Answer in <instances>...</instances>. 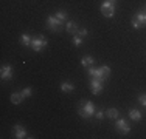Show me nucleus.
Listing matches in <instances>:
<instances>
[{
    "label": "nucleus",
    "mask_w": 146,
    "mask_h": 139,
    "mask_svg": "<svg viewBox=\"0 0 146 139\" xmlns=\"http://www.w3.org/2000/svg\"><path fill=\"white\" fill-rule=\"evenodd\" d=\"M89 74L92 76V77L101 79V81L104 82L107 77H109V74H110V68L107 67V65H103V67H100V68L90 67V68H89Z\"/></svg>",
    "instance_id": "nucleus-1"
},
{
    "label": "nucleus",
    "mask_w": 146,
    "mask_h": 139,
    "mask_svg": "<svg viewBox=\"0 0 146 139\" xmlns=\"http://www.w3.org/2000/svg\"><path fill=\"white\" fill-rule=\"evenodd\" d=\"M95 113H96V110H95V105H93L92 100H86V102L79 107V116L81 117H86V119H87V117L93 116Z\"/></svg>",
    "instance_id": "nucleus-2"
},
{
    "label": "nucleus",
    "mask_w": 146,
    "mask_h": 139,
    "mask_svg": "<svg viewBox=\"0 0 146 139\" xmlns=\"http://www.w3.org/2000/svg\"><path fill=\"white\" fill-rule=\"evenodd\" d=\"M101 12H103V16L104 17H113V14H115V3H112V2H104L103 5H101Z\"/></svg>",
    "instance_id": "nucleus-3"
},
{
    "label": "nucleus",
    "mask_w": 146,
    "mask_h": 139,
    "mask_svg": "<svg viewBox=\"0 0 146 139\" xmlns=\"http://www.w3.org/2000/svg\"><path fill=\"white\" fill-rule=\"evenodd\" d=\"M47 25H48V28H50L53 33H58V31H61L62 22L58 19L56 16H48V17H47Z\"/></svg>",
    "instance_id": "nucleus-4"
},
{
    "label": "nucleus",
    "mask_w": 146,
    "mask_h": 139,
    "mask_svg": "<svg viewBox=\"0 0 146 139\" xmlns=\"http://www.w3.org/2000/svg\"><path fill=\"white\" fill-rule=\"evenodd\" d=\"M48 45V40L47 39H44V36H39V37H36L33 42H31V47H33V50L34 51H40L42 48H45Z\"/></svg>",
    "instance_id": "nucleus-5"
},
{
    "label": "nucleus",
    "mask_w": 146,
    "mask_h": 139,
    "mask_svg": "<svg viewBox=\"0 0 146 139\" xmlns=\"http://www.w3.org/2000/svg\"><path fill=\"white\" fill-rule=\"evenodd\" d=\"M103 83L104 82L101 79H96V77L92 79V82H90V90H92L93 94H100V93L103 91Z\"/></svg>",
    "instance_id": "nucleus-6"
},
{
    "label": "nucleus",
    "mask_w": 146,
    "mask_h": 139,
    "mask_svg": "<svg viewBox=\"0 0 146 139\" xmlns=\"http://www.w3.org/2000/svg\"><path fill=\"white\" fill-rule=\"evenodd\" d=\"M115 127H117V130L121 131L123 134H127V133L131 131V125L127 124L126 119H118L117 124H115Z\"/></svg>",
    "instance_id": "nucleus-7"
},
{
    "label": "nucleus",
    "mask_w": 146,
    "mask_h": 139,
    "mask_svg": "<svg viewBox=\"0 0 146 139\" xmlns=\"http://www.w3.org/2000/svg\"><path fill=\"white\" fill-rule=\"evenodd\" d=\"M13 77V67L11 65H3L2 67V79L6 81V79Z\"/></svg>",
    "instance_id": "nucleus-8"
},
{
    "label": "nucleus",
    "mask_w": 146,
    "mask_h": 139,
    "mask_svg": "<svg viewBox=\"0 0 146 139\" xmlns=\"http://www.w3.org/2000/svg\"><path fill=\"white\" fill-rule=\"evenodd\" d=\"M14 138H17V139L27 138V130L22 127V125H16L14 127Z\"/></svg>",
    "instance_id": "nucleus-9"
},
{
    "label": "nucleus",
    "mask_w": 146,
    "mask_h": 139,
    "mask_svg": "<svg viewBox=\"0 0 146 139\" xmlns=\"http://www.w3.org/2000/svg\"><path fill=\"white\" fill-rule=\"evenodd\" d=\"M65 30H67V33L73 34V36H75V34H78V31H79V30H78V25H76L73 20H70V22L65 23Z\"/></svg>",
    "instance_id": "nucleus-10"
},
{
    "label": "nucleus",
    "mask_w": 146,
    "mask_h": 139,
    "mask_svg": "<svg viewBox=\"0 0 146 139\" xmlns=\"http://www.w3.org/2000/svg\"><path fill=\"white\" fill-rule=\"evenodd\" d=\"M129 117L132 121H141V113L138 110L132 108V110H129Z\"/></svg>",
    "instance_id": "nucleus-11"
},
{
    "label": "nucleus",
    "mask_w": 146,
    "mask_h": 139,
    "mask_svg": "<svg viewBox=\"0 0 146 139\" xmlns=\"http://www.w3.org/2000/svg\"><path fill=\"white\" fill-rule=\"evenodd\" d=\"M61 90L62 91H65V93H70L75 90V85H73L72 82H62L61 83Z\"/></svg>",
    "instance_id": "nucleus-12"
},
{
    "label": "nucleus",
    "mask_w": 146,
    "mask_h": 139,
    "mask_svg": "<svg viewBox=\"0 0 146 139\" xmlns=\"http://www.w3.org/2000/svg\"><path fill=\"white\" fill-rule=\"evenodd\" d=\"M23 99H25V97L22 96V93H13V94H11V102L16 104V105H17V104H20Z\"/></svg>",
    "instance_id": "nucleus-13"
},
{
    "label": "nucleus",
    "mask_w": 146,
    "mask_h": 139,
    "mask_svg": "<svg viewBox=\"0 0 146 139\" xmlns=\"http://www.w3.org/2000/svg\"><path fill=\"white\" fill-rule=\"evenodd\" d=\"M135 19H137L138 22H140V25H141V26H146V12H145V11H138V12H137V17H135Z\"/></svg>",
    "instance_id": "nucleus-14"
},
{
    "label": "nucleus",
    "mask_w": 146,
    "mask_h": 139,
    "mask_svg": "<svg viewBox=\"0 0 146 139\" xmlns=\"http://www.w3.org/2000/svg\"><path fill=\"white\" fill-rule=\"evenodd\" d=\"M93 62H95V60H93L92 56H86V57H82V59H81V65H82V67H90V65H92Z\"/></svg>",
    "instance_id": "nucleus-15"
},
{
    "label": "nucleus",
    "mask_w": 146,
    "mask_h": 139,
    "mask_svg": "<svg viewBox=\"0 0 146 139\" xmlns=\"http://www.w3.org/2000/svg\"><path fill=\"white\" fill-rule=\"evenodd\" d=\"M20 42H22V43L25 45V47H30L33 40H31V37L28 36V34H22V36H20Z\"/></svg>",
    "instance_id": "nucleus-16"
},
{
    "label": "nucleus",
    "mask_w": 146,
    "mask_h": 139,
    "mask_svg": "<svg viewBox=\"0 0 146 139\" xmlns=\"http://www.w3.org/2000/svg\"><path fill=\"white\" fill-rule=\"evenodd\" d=\"M106 114L109 117H112V119H117V117H118V110L117 108H109L106 111Z\"/></svg>",
    "instance_id": "nucleus-17"
},
{
    "label": "nucleus",
    "mask_w": 146,
    "mask_h": 139,
    "mask_svg": "<svg viewBox=\"0 0 146 139\" xmlns=\"http://www.w3.org/2000/svg\"><path fill=\"white\" fill-rule=\"evenodd\" d=\"M72 40H73V45H75V47H79V45L82 43V37L78 36V34H75V36L72 37Z\"/></svg>",
    "instance_id": "nucleus-18"
},
{
    "label": "nucleus",
    "mask_w": 146,
    "mask_h": 139,
    "mask_svg": "<svg viewBox=\"0 0 146 139\" xmlns=\"http://www.w3.org/2000/svg\"><path fill=\"white\" fill-rule=\"evenodd\" d=\"M56 17L61 20V22H64V20H67V12H65V11H58L56 12Z\"/></svg>",
    "instance_id": "nucleus-19"
},
{
    "label": "nucleus",
    "mask_w": 146,
    "mask_h": 139,
    "mask_svg": "<svg viewBox=\"0 0 146 139\" xmlns=\"http://www.w3.org/2000/svg\"><path fill=\"white\" fill-rule=\"evenodd\" d=\"M20 93H22V96H23V97H30L31 94H33V90H31L30 87H27V88H23Z\"/></svg>",
    "instance_id": "nucleus-20"
},
{
    "label": "nucleus",
    "mask_w": 146,
    "mask_h": 139,
    "mask_svg": "<svg viewBox=\"0 0 146 139\" xmlns=\"http://www.w3.org/2000/svg\"><path fill=\"white\" fill-rule=\"evenodd\" d=\"M138 102H140L143 107H146V94H141V96H138Z\"/></svg>",
    "instance_id": "nucleus-21"
},
{
    "label": "nucleus",
    "mask_w": 146,
    "mask_h": 139,
    "mask_svg": "<svg viewBox=\"0 0 146 139\" xmlns=\"http://www.w3.org/2000/svg\"><path fill=\"white\" fill-rule=\"evenodd\" d=\"M132 26H134V30H138V28H141L140 22H138L137 19H135V20H132Z\"/></svg>",
    "instance_id": "nucleus-22"
},
{
    "label": "nucleus",
    "mask_w": 146,
    "mask_h": 139,
    "mask_svg": "<svg viewBox=\"0 0 146 139\" xmlns=\"http://www.w3.org/2000/svg\"><path fill=\"white\" fill-rule=\"evenodd\" d=\"M87 34H89V31L86 30V28H84V30H79V31H78V36H81V37H86Z\"/></svg>",
    "instance_id": "nucleus-23"
},
{
    "label": "nucleus",
    "mask_w": 146,
    "mask_h": 139,
    "mask_svg": "<svg viewBox=\"0 0 146 139\" xmlns=\"http://www.w3.org/2000/svg\"><path fill=\"white\" fill-rule=\"evenodd\" d=\"M96 119H103V117H104V111H101V110H100V111H96Z\"/></svg>",
    "instance_id": "nucleus-24"
},
{
    "label": "nucleus",
    "mask_w": 146,
    "mask_h": 139,
    "mask_svg": "<svg viewBox=\"0 0 146 139\" xmlns=\"http://www.w3.org/2000/svg\"><path fill=\"white\" fill-rule=\"evenodd\" d=\"M107 2H112V3H115V0H107Z\"/></svg>",
    "instance_id": "nucleus-25"
},
{
    "label": "nucleus",
    "mask_w": 146,
    "mask_h": 139,
    "mask_svg": "<svg viewBox=\"0 0 146 139\" xmlns=\"http://www.w3.org/2000/svg\"><path fill=\"white\" fill-rule=\"evenodd\" d=\"M145 12H146V11H145Z\"/></svg>",
    "instance_id": "nucleus-26"
}]
</instances>
